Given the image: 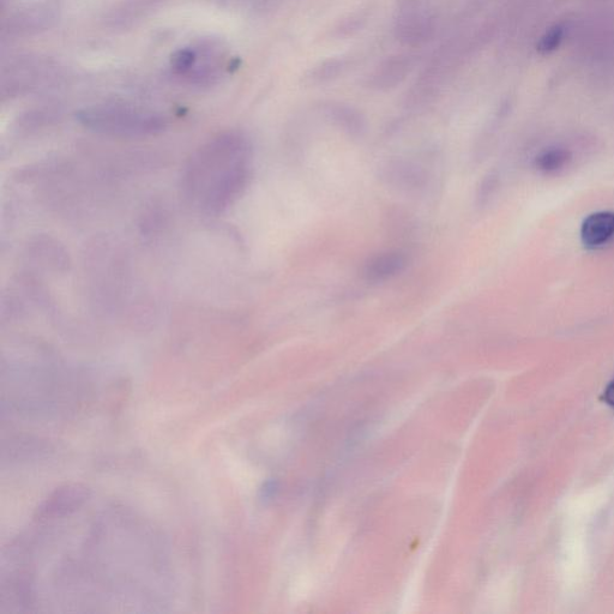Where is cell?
<instances>
[{
    "instance_id": "cell-4",
    "label": "cell",
    "mask_w": 614,
    "mask_h": 614,
    "mask_svg": "<svg viewBox=\"0 0 614 614\" xmlns=\"http://www.w3.org/2000/svg\"><path fill=\"white\" fill-rule=\"evenodd\" d=\"M436 32L437 18L429 0H396L394 36L402 46L429 44Z\"/></svg>"
},
{
    "instance_id": "cell-11",
    "label": "cell",
    "mask_w": 614,
    "mask_h": 614,
    "mask_svg": "<svg viewBox=\"0 0 614 614\" xmlns=\"http://www.w3.org/2000/svg\"><path fill=\"white\" fill-rule=\"evenodd\" d=\"M324 112L331 122L349 135H361L366 129L365 118L357 108L342 102H329L324 105Z\"/></svg>"
},
{
    "instance_id": "cell-2",
    "label": "cell",
    "mask_w": 614,
    "mask_h": 614,
    "mask_svg": "<svg viewBox=\"0 0 614 614\" xmlns=\"http://www.w3.org/2000/svg\"><path fill=\"white\" fill-rule=\"evenodd\" d=\"M77 118L84 128L113 137L155 136L165 131L167 126L166 118L160 114L118 104L86 108L78 113Z\"/></svg>"
},
{
    "instance_id": "cell-6",
    "label": "cell",
    "mask_w": 614,
    "mask_h": 614,
    "mask_svg": "<svg viewBox=\"0 0 614 614\" xmlns=\"http://www.w3.org/2000/svg\"><path fill=\"white\" fill-rule=\"evenodd\" d=\"M196 63L185 81L198 87L213 86L224 75L226 53L221 42L207 39L195 46Z\"/></svg>"
},
{
    "instance_id": "cell-15",
    "label": "cell",
    "mask_w": 614,
    "mask_h": 614,
    "mask_svg": "<svg viewBox=\"0 0 614 614\" xmlns=\"http://www.w3.org/2000/svg\"><path fill=\"white\" fill-rule=\"evenodd\" d=\"M565 29L561 24L553 26L547 32L541 36L538 44V51L541 54H550L555 52L559 46H561L564 38Z\"/></svg>"
},
{
    "instance_id": "cell-3",
    "label": "cell",
    "mask_w": 614,
    "mask_h": 614,
    "mask_svg": "<svg viewBox=\"0 0 614 614\" xmlns=\"http://www.w3.org/2000/svg\"><path fill=\"white\" fill-rule=\"evenodd\" d=\"M59 66L54 60L36 54H20L3 64L0 88L3 98L17 96L42 88L58 80Z\"/></svg>"
},
{
    "instance_id": "cell-5",
    "label": "cell",
    "mask_w": 614,
    "mask_h": 614,
    "mask_svg": "<svg viewBox=\"0 0 614 614\" xmlns=\"http://www.w3.org/2000/svg\"><path fill=\"white\" fill-rule=\"evenodd\" d=\"M60 6L57 0H40L11 12L2 22L3 39H22L56 26Z\"/></svg>"
},
{
    "instance_id": "cell-10",
    "label": "cell",
    "mask_w": 614,
    "mask_h": 614,
    "mask_svg": "<svg viewBox=\"0 0 614 614\" xmlns=\"http://www.w3.org/2000/svg\"><path fill=\"white\" fill-rule=\"evenodd\" d=\"M614 237V213L599 212L589 215L581 227V239L587 249H597Z\"/></svg>"
},
{
    "instance_id": "cell-13",
    "label": "cell",
    "mask_w": 614,
    "mask_h": 614,
    "mask_svg": "<svg viewBox=\"0 0 614 614\" xmlns=\"http://www.w3.org/2000/svg\"><path fill=\"white\" fill-rule=\"evenodd\" d=\"M570 160L571 154L569 150L555 148L540 154L537 160H535V165H537L538 170L541 172L555 173L567 166Z\"/></svg>"
},
{
    "instance_id": "cell-7",
    "label": "cell",
    "mask_w": 614,
    "mask_h": 614,
    "mask_svg": "<svg viewBox=\"0 0 614 614\" xmlns=\"http://www.w3.org/2000/svg\"><path fill=\"white\" fill-rule=\"evenodd\" d=\"M418 64L411 53L393 54L382 60L366 77L365 86L375 92H389L407 80Z\"/></svg>"
},
{
    "instance_id": "cell-18",
    "label": "cell",
    "mask_w": 614,
    "mask_h": 614,
    "mask_svg": "<svg viewBox=\"0 0 614 614\" xmlns=\"http://www.w3.org/2000/svg\"><path fill=\"white\" fill-rule=\"evenodd\" d=\"M601 399H603V401L607 403V405L614 408V382H611L609 385H607V388L605 389L603 396H601Z\"/></svg>"
},
{
    "instance_id": "cell-12",
    "label": "cell",
    "mask_w": 614,
    "mask_h": 614,
    "mask_svg": "<svg viewBox=\"0 0 614 614\" xmlns=\"http://www.w3.org/2000/svg\"><path fill=\"white\" fill-rule=\"evenodd\" d=\"M349 68V60L343 57L328 58L306 72L303 82L306 86H323L340 78Z\"/></svg>"
},
{
    "instance_id": "cell-1",
    "label": "cell",
    "mask_w": 614,
    "mask_h": 614,
    "mask_svg": "<svg viewBox=\"0 0 614 614\" xmlns=\"http://www.w3.org/2000/svg\"><path fill=\"white\" fill-rule=\"evenodd\" d=\"M252 174V144L240 131L216 135L192 154L185 165L182 189L198 213L220 216L248 188Z\"/></svg>"
},
{
    "instance_id": "cell-8",
    "label": "cell",
    "mask_w": 614,
    "mask_h": 614,
    "mask_svg": "<svg viewBox=\"0 0 614 614\" xmlns=\"http://www.w3.org/2000/svg\"><path fill=\"white\" fill-rule=\"evenodd\" d=\"M167 2L168 0H123L107 12L104 18L105 26L112 30L134 28Z\"/></svg>"
},
{
    "instance_id": "cell-9",
    "label": "cell",
    "mask_w": 614,
    "mask_h": 614,
    "mask_svg": "<svg viewBox=\"0 0 614 614\" xmlns=\"http://www.w3.org/2000/svg\"><path fill=\"white\" fill-rule=\"evenodd\" d=\"M408 258L401 251H385L369 258L363 268V276L371 284L394 279L406 269Z\"/></svg>"
},
{
    "instance_id": "cell-14",
    "label": "cell",
    "mask_w": 614,
    "mask_h": 614,
    "mask_svg": "<svg viewBox=\"0 0 614 614\" xmlns=\"http://www.w3.org/2000/svg\"><path fill=\"white\" fill-rule=\"evenodd\" d=\"M196 57L197 53L195 46L180 48V50L174 52L171 57V69L173 74L185 80L191 70L194 69Z\"/></svg>"
},
{
    "instance_id": "cell-16",
    "label": "cell",
    "mask_w": 614,
    "mask_h": 614,
    "mask_svg": "<svg viewBox=\"0 0 614 614\" xmlns=\"http://www.w3.org/2000/svg\"><path fill=\"white\" fill-rule=\"evenodd\" d=\"M251 11L256 14H268L276 9H279L285 0H245Z\"/></svg>"
},
{
    "instance_id": "cell-17",
    "label": "cell",
    "mask_w": 614,
    "mask_h": 614,
    "mask_svg": "<svg viewBox=\"0 0 614 614\" xmlns=\"http://www.w3.org/2000/svg\"><path fill=\"white\" fill-rule=\"evenodd\" d=\"M365 18L363 16H353L348 18L345 22L340 24V27L336 29V33L339 36H349L353 35L355 32L363 27V22Z\"/></svg>"
}]
</instances>
